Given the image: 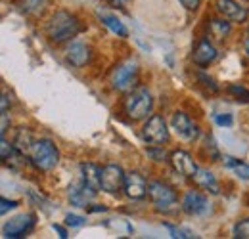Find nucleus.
I'll list each match as a JSON object with an SVG mask.
<instances>
[{
  "instance_id": "obj_1",
  "label": "nucleus",
  "mask_w": 249,
  "mask_h": 239,
  "mask_svg": "<svg viewBox=\"0 0 249 239\" xmlns=\"http://www.w3.org/2000/svg\"><path fill=\"white\" fill-rule=\"evenodd\" d=\"M85 29L81 19L71 14V12H65V10H58L50 16L48 23H46V36L50 42L54 44H63V42H69L73 40L81 31Z\"/></svg>"
},
{
  "instance_id": "obj_2",
  "label": "nucleus",
  "mask_w": 249,
  "mask_h": 239,
  "mask_svg": "<svg viewBox=\"0 0 249 239\" xmlns=\"http://www.w3.org/2000/svg\"><path fill=\"white\" fill-rule=\"evenodd\" d=\"M152 111H154V96L144 86L132 88L123 100V113L126 115V119L132 122L146 120Z\"/></svg>"
},
{
  "instance_id": "obj_3",
  "label": "nucleus",
  "mask_w": 249,
  "mask_h": 239,
  "mask_svg": "<svg viewBox=\"0 0 249 239\" xmlns=\"http://www.w3.org/2000/svg\"><path fill=\"white\" fill-rule=\"evenodd\" d=\"M29 163L36 171L40 172H50L58 167L60 163V150L58 146L48 140V138H40L35 140L31 151H29Z\"/></svg>"
},
{
  "instance_id": "obj_4",
  "label": "nucleus",
  "mask_w": 249,
  "mask_h": 239,
  "mask_svg": "<svg viewBox=\"0 0 249 239\" xmlns=\"http://www.w3.org/2000/svg\"><path fill=\"white\" fill-rule=\"evenodd\" d=\"M148 197L154 203L156 210L163 214H175L178 210V195L173 189V186L161 182V180H150L148 182Z\"/></svg>"
},
{
  "instance_id": "obj_5",
  "label": "nucleus",
  "mask_w": 249,
  "mask_h": 239,
  "mask_svg": "<svg viewBox=\"0 0 249 239\" xmlns=\"http://www.w3.org/2000/svg\"><path fill=\"white\" fill-rule=\"evenodd\" d=\"M138 75H140V67H138L136 60L128 58V60L117 63L109 77L111 88L117 92H130L138 83Z\"/></svg>"
},
{
  "instance_id": "obj_6",
  "label": "nucleus",
  "mask_w": 249,
  "mask_h": 239,
  "mask_svg": "<svg viewBox=\"0 0 249 239\" xmlns=\"http://www.w3.org/2000/svg\"><path fill=\"white\" fill-rule=\"evenodd\" d=\"M142 138L148 146H165L171 138L167 120L161 115H150L142 126Z\"/></svg>"
},
{
  "instance_id": "obj_7",
  "label": "nucleus",
  "mask_w": 249,
  "mask_h": 239,
  "mask_svg": "<svg viewBox=\"0 0 249 239\" xmlns=\"http://www.w3.org/2000/svg\"><path fill=\"white\" fill-rule=\"evenodd\" d=\"M124 176L126 172L119 165H106L100 172V189L107 195H119L124 189Z\"/></svg>"
},
{
  "instance_id": "obj_8",
  "label": "nucleus",
  "mask_w": 249,
  "mask_h": 239,
  "mask_svg": "<svg viewBox=\"0 0 249 239\" xmlns=\"http://www.w3.org/2000/svg\"><path fill=\"white\" fill-rule=\"evenodd\" d=\"M36 224V214L35 212H23L14 218H10L4 228H2V238L6 239H19L31 234L33 228Z\"/></svg>"
},
{
  "instance_id": "obj_9",
  "label": "nucleus",
  "mask_w": 249,
  "mask_h": 239,
  "mask_svg": "<svg viewBox=\"0 0 249 239\" xmlns=\"http://www.w3.org/2000/svg\"><path fill=\"white\" fill-rule=\"evenodd\" d=\"M171 128L175 130V134L186 142H196L201 134L199 126L190 119V115H186L184 111H175L171 117Z\"/></svg>"
},
{
  "instance_id": "obj_10",
  "label": "nucleus",
  "mask_w": 249,
  "mask_h": 239,
  "mask_svg": "<svg viewBox=\"0 0 249 239\" xmlns=\"http://www.w3.org/2000/svg\"><path fill=\"white\" fill-rule=\"evenodd\" d=\"M169 163L171 167L175 169L177 174H180L182 178H194L196 172L199 171V165L194 161L192 153H188L184 150H175L171 155H169Z\"/></svg>"
},
{
  "instance_id": "obj_11",
  "label": "nucleus",
  "mask_w": 249,
  "mask_h": 239,
  "mask_svg": "<svg viewBox=\"0 0 249 239\" xmlns=\"http://www.w3.org/2000/svg\"><path fill=\"white\" fill-rule=\"evenodd\" d=\"M211 207L209 197L203 195L199 189H188L180 201V209L182 212H186L188 216H201L205 214Z\"/></svg>"
},
{
  "instance_id": "obj_12",
  "label": "nucleus",
  "mask_w": 249,
  "mask_h": 239,
  "mask_svg": "<svg viewBox=\"0 0 249 239\" xmlns=\"http://www.w3.org/2000/svg\"><path fill=\"white\" fill-rule=\"evenodd\" d=\"M217 58H218L217 48H215V44H213L209 38L203 36V38H199V40L196 42V46H194V50H192V63H194L196 67L205 69V67H209Z\"/></svg>"
},
{
  "instance_id": "obj_13",
  "label": "nucleus",
  "mask_w": 249,
  "mask_h": 239,
  "mask_svg": "<svg viewBox=\"0 0 249 239\" xmlns=\"http://www.w3.org/2000/svg\"><path fill=\"white\" fill-rule=\"evenodd\" d=\"M215 10L218 16L226 17L232 23H246L249 17V10L246 6H242L238 0H217Z\"/></svg>"
},
{
  "instance_id": "obj_14",
  "label": "nucleus",
  "mask_w": 249,
  "mask_h": 239,
  "mask_svg": "<svg viewBox=\"0 0 249 239\" xmlns=\"http://www.w3.org/2000/svg\"><path fill=\"white\" fill-rule=\"evenodd\" d=\"M124 195L132 201H142L148 195V180L142 172L130 171L124 176Z\"/></svg>"
},
{
  "instance_id": "obj_15",
  "label": "nucleus",
  "mask_w": 249,
  "mask_h": 239,
  "mask_svg": "<svg viewBox=\"0 0 249 239\" xmlns=\"http://www.w3.org/2000/svg\"><path fill=\"white\" fill-rule=\"evenodd\" d=\"M65 60L69 61L73 67L81 69L85 65H89L90 60H92V50L89 44L85 42H69L67 48H65Z\"/></svg>"
},
{
  "instance_id": "obj_16",
  "label": "nucleus",
  "mask_w": 249,
  "mask_h": 239,
  "mask_svg": "<svg viewBox=\"0 0 249 239\" xmlns=\"http://www.w3.org/2000/svg\"><path fill=\"white\" fill-rule=\"evenodd\" d=\"M96 193H98V189H94V188H90L89 184H85L81 180V182H77V184H73L69 188V201L75 207H87L96 197Z\"/></svg>"
},
{
  "instance_id": "obj_17",
  "label": "nucleus",
  "mask_w": 249,
  "mask_h": 239,
  "mask_svg": "<svg viewBox=\"0 0 249 239\" xmlns=\"http://www.w3.org/2000/svg\"><path fill=\"white\" fill-rule=\"evenodd\" d=\"M192 180H194V184H196L199 189H203V191H207V193H213V195H218V193H220V186H218L215 174H213L211 171H207V169H201V167H199V171L196 172V176Z\"/></svg>"
},
{
  "instance_id": "obj_18",
  "label": "nucleus",
  "mask_w": 249,
  "mask_h": 239,
  "mask_svg": "<svg viewBox=\"0 0 249 239\" xmlns=\"http://www.w3.org/2000/svg\"><path fill=\"white\" fill-rule=\"evenodd\" d=\"M207 31H209V34L218 40V42H222V40H226L228 36H230V33H232V21H228L226 17H211L209 19V23H207Z\"/></svg>"
},
{
  "instance_id": "obj_19",
  "label": "nucleus",
  "mask_w": 249,
  "mask_h": 239,
  "mask_svg": "<svg viewBox=\"0 0 249 239\" xmlns=\"http://www.w3.org/2000/svg\"><path fill=\"white\" fill-rule=\"evenodd\" d=\"M100 172H102V169L94 163H83L81 165V180L85 184H89L90 188L98 189V191H100Z\"/></svg>"
},
{
  "instance_id": "obj_20",
  "label": "nucleus",
  "mask_w": 249,
  "mask_h": 239,
  "mask_svg": "<svg viewBox=\"0 0 249 239\" xmlns=\"http://www.w3.org/2000/svg\"><path fill=\"white\" fill-rule=\"evenodd\" d=\"M98 16H100V21L111 31L113 34H117V36H121V38H126V36H128V29L124 27V23L119 17H115V16H111V14H98Z\"/></svg>"
},
{
  "instance_id": "obj_21",
  "label": "nucleus",
  "mask_w": 249,
  "mask_h": 239,
  "mask_svg": "<svg viewBox=\"0 0 249 239\" xmlns=\"http://www.w3.org/2000/svg\"><path fill=\"white\" fill-rule=\"evenodd\" d=\"M12 144L21 151V153H25V155L29 157V151H31L33 144H35V138H33V134L27 128H19V130L16 132V138H14Z\"/></svg>"
},
{
  "instance_id": "obj_22",
  "label": "nucleus",
  "mask_w": 249,
  "mask_h": 239,
  "mask_svg": "<svg viewBox=\"0 0 249 239\" xmlns=\"http://www.w3.org/2000/svg\"><path fill=\"white\" fill-rule=\"evenodd\" d=\"M224 165H226V169H230L240 180H249V163L226 155V157H224Z\"/></svg>"
},
{
  "instance_id": "obj_23",
  "label": "nucleus",
  "mask_w": 249,
  "mask_h": 239,
  "mask_svg": "<svg viewBox=\"0 0 249 239\" xmlns=\"http://www.w3.org/2000/svg\"><path fill=\"white\" fill-rule=\"evenodd\" d=\"M18 6L29 16H40L46 10L48 0H18Z\"/></svg>"
},
{
  "instance_id": "obj_24",
  "label": "nucleus",
  "mask_w": 249,
  "mask_h": 239,
  "mask_svg": "<svg viewBox=\"0 0 249 239\" xmlns=\"http://www.w3.org/2000/svg\"><path fill=\"white\" fill-rule=\"evenodd\" d=\"M232 234H234V238L238 239H249V218H244V220L236 222Z\"/></svg>"
},
{
  "instance_id": "obj_25",
  "label": "nucleus",
  "mask_w": 249,
  "mask_h": 239,
  "mask_svg": "<svg viewBox=\"0 0 249 239\" xmlns=\"http://www.w3.org/2000/svg\"><path fill=\"white\" fill-rule=\"evenodd\" d=\"M163 226H165V228L171 232V238H180V239L197 238L194 232H190V230H184V228H177V226H173V224H169V222H165Z\"/></svg>"
},
{
  "instance_id": "obj_26",
  "label": "nucleus",
  "mask_w": 249,
  "mask_h": 239,
  "mask_svg": "<svg viewBox=\"0 0 249 239\" xmlns=\"http://www.w3.org/2000/svg\"><path fill=\"white\" fill-rule=\"evenodd\" d=\"M226 92L232 96V98H236V100H242V102H249V90L246 86H240V85H230Z\"/></svg>"
},
{
  "instance_id": "obj_27",
  "label": "nucleus",
  "mask_w": 249,
  "mask_h": 239,
  "mask_svg": "<svg viewBox=\"0 0 249 239\" xmlns=\"http://www.w3.org/2000/svg\"><path fill=\"white\" fill-rule=\"evenodd\" d=\"M197 79L201 81V85H203L205 88H209L211 92H218V85L215 83V79L209 77L207 73H197Z\"/></svg>"
},
{
  "instance_id": "obj_28",
  "label": "nucleus",
  "mask_w": 249,
  "mask_h": 239,
  "mask_svg": "<svg viewBox=\"0 0 249 239\" xmlns=\"http://www.w3.org/2000/svg\"><path fill=\"white\" fill-rule=\"evenodd\" d=\"M65 224L71 226V228H81L87 224V218L85 216H79V214H67L65 216Z\"/></svg>"
},
{
  "instance_id": "obj_29",
  "label": "nucleus",
  "mask_w": 249,
  "mask_h": 239,
  "mask_svg": "<svg viewBox=\"0 0 249 239\" xmlns=\"http://www.w3.org/2000/svg\"><path fill=\"white\" fill-rule=\"evenodd\" d=\"M207 151H209V159L211 161H218L220 159V153H218V148L217 144H215V138L213 136H207Z\"/></svg>"
},
{
  "instance_id": "obj_30",
  "label": "nucleus",
  "mask_w": 249,
  "mask_h": 239,
  "mask_svg": "<svg viewBox=\"0 0 249 239\" xmlns=\"http://www.w3.org/2000/svg\"><path fill=\"white\" fill-rule=\"evenodd\" d=\"M148 155L150 157H156L154 161H157V163H165L167 159V155H165V151H163V146H152V150H148Z\"/></svg>"
},
{
  "instance_id": "obj_31",
  "label": "nucleus",
  "mask_w": 249,
  "mask_h": 239,
  "mask_svg": "<svg viewBox=\"0 0 249 239\" xmlns=\"http://www.w3.org/2000/svg\"><path fill=\"white\" fill-rule=\"evenodd\" d=\"M215 122H217L218 126H226V128H230V126L234 124V117H232L230 113H226V115H215Z\"/></svg>"
},
{
  "instance_id": "obj_32",
  "label": "nucleus",
  "mask_w": 249,
  "mask_h": 239,
  "mask_svg": "<svg viewBox=\"0 0 249 239\" xmlns=\"http://www.w3.org/2000/svg\"><path fill=\"white\" fill-rule=\"evenodd\" d=\"M0 205H2V207H0V214L4 216V214L8 212V209H16V207H18V201H14V199H6V197H2V199H0Z\"/></svg>"
},
{
  "instance_id": "obj_33",
  "label": "nucleus",
  "mask_w": 249,
  "mask_h": 239,
  "mask_svg": "<svg viewBox=\"0 0 249 239\" xmlns=\"http://www.w3.org/2000/svg\"><path fill=\"white\" fill-rule=\"evenodd\" d=\"M186 10H190V12H196L199 6H201V0H178Z\"/></svg>"
},
{
  "instance_id": "obj_34",
  "label": "nucleus",
  "mask_w": 249,
  "mask_h": 239,
  "mask_svg": "<svg viewBox=\"0 0 249 239\" xmlns=\"http://www.w3.org/2000/svg\"><path fill=\"white\" fill-rule=\"evenodd\" d=\"M2 117V126H0V136H6L8 128H10V119H8V113H0Z\"/></svg>"
},
{
  "instance_id": "obj_35",
  "label": "nucleus",
  "mask_w": 249,
  "mask_h": 239,
  "mask_svg": "<svg viewBox=\"0 0 249 239\" xmlns=\"http://www.w3.org/2000/svg\"><path fill=\"white\" fill-rule=\"evenodd\" d=\"M52 228H54V232H58V234H60V238H62V239L67 238V230H65V228H62L60 224H54Z\"/></svg>"
},
{
  "instance_id": "obj_36",
  "label": "nucleus",
  "mask_w": 249,
  "mask_h": 239,
  "mask_svg": "<svg viewBox=\"0 0 249 239\" xmlns=\"http://www.w3.org/2000/svg\"><path fill=\"white\" fill-rule=\"evenodd\" d=\"M244 50H246V54H248L249 58V33L246 34V38H244Z\"/></svg>"
},
{
  "instance_id": "obj_37",
  "label": "nucleus",
  "mask_w": 249,
  "mask_h": 239,
  "mask_svg": "<svg viewBox=\"0 0 249 239\" xmlns=\"http://www.w3.org/2000/svg\"><path fill=\"white\" fill-rule=\"evenodd\" d=\"M128 0H109V4H113V6H124Z\"/></svg>"
},
{
  "instance_id": "obj_38",
  "label": "nucleus",
  "mask_w": 249,
  "mask_h": 239,
  "mask_svg": "<svg viewBox=\"0 0 249 239\" xmlns=\"http://www.w3.org/2000/svg\"><path fill=\"white\" fill-rule=\"evenodd\" d=\"M248 201H249V197H248Z\"/></svg>"
}]
</instances>
